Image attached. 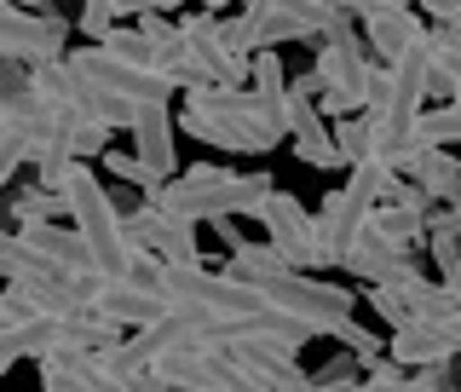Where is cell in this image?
Segmentation results:
<instances>
[{
  "label": "cell",
  "mask_w": 461,
  "mask_h": 392,
  "mask_svg": "<svg viewBox=\"0 0 461 392\" xmlns=\"http://www.w3.org/2000/svg\"><path fill=\"white\" fill-rule=\"evenodd\" d=\"M115 64H133V69H150V41H144V29H110L104 41H98Z\"/></svg>",
  "instance_id": "484cf974"
},
{
  "label": "cell",
  "mask_w": 461,
  "mask_h": 392,
  "mask_svg": "<svg viewBox=\"0 0 461 392\" xmlns=\"http://www.w3.org/2000/svg\"><path fill=\"white\" fill-rule=\"evenodd\" d=\"M69 69H76V76H86L93 87H104V93L127 98V105H139V110H167V105H173V93H179V81H173V76H162V69L115 64L104 47H81V52H69Z\"/></svg>",
  "instance_id": "52a82bcc"
},
{
  "label": "cell",
  "mask_w": 461,
  "mask_h": 392,
  "mask_svg": "<svg viewBox=\"0 0 461 392\" xmlns=\"http://www.w3.org/2000/svg\"><path fill=\"white\" fill-rule=\"evenodd\" d=\"M461 144V110L456 105H438L421 115V127H415V150H450Z\"/></svg>",
  "instance_id": "603a6c76"
},
{
  "label": "cell",
  "mask_w": 461,
  "mask_h": 392,
  "mask_svg": "<svg viewBox=\"0 0 461 392\" xmlns=\"http://www.w3.org/2000/svg\"><path fill=\"white\" fill-rule=\"evenodd\" d=\"M398 392H461L456 381H450V364H438V369H421V375H410Z\"/></svg>",
  "instance_id": "836d02e7"
},
{
  "label": "cell",
  "mask_w": 461,
  "mask_h": 392,
  "mask_svg": "<svg viewBox=\"0 0 461 392\" xmlns=\"http://www.w3.org/2000/svg\"><path fill=\"white\" fill-rule=\"evenodd\" d=\"M294 156L306 168H346L340 150H335V133H329V139H312V144H294Z\"/></svg>",
  "instance_id": "d6a6232c"
},
{
  "label": "cell",
  "mask_w": 461,
  "mask_h": 392,
  "mask_svg": "<svg viewBox=\"0 0 461 392\" xmlns=\"http://www.w3.org/2000/svg\"><path fill=\"white\" fill-rule=\"evenodd\" d=\"M335 150L346 168H369L375 150H381V127H375V115H346L335 127Z\"/></svg>",
  "instance_id": "44dd1931"
},
{
  "label": "cell",
  "mask_w": 461,
  "mask_h": 392,
  "mask_svg": "<svg viewBox=\"0 0 461 392\" xmlns=\"http://www.w3.org/2000/svg\"><path fill=\"white\" fill-rule=\"evenodd\" d=\"M133 156L139 162H150L162 179H179V168H173V115L167 110H144L139 127H133Z\"/></svg>",
  "instance_id": "2e32d148"
},
{
  "label": "cell",
  "mask_w": 461,
  "mask_h": 392,
  "mask_svg": "<svg viewBox=\"0 0 461 392\" xmlns=\"http://www.w3.org/2000/svg\"><path fill=\"white\" fill-rule=\"evenodd\" d=\"M237 18L249 29V52H277V41H312L317 35L312 18H306V0H300V6H271V0H259V6H242Z\"/></svg>",
  "instance_id": "7c38bea8"
},
{
  "label": "cell",
  "mask_w": 461,
  "mask_h": 392,
  "mask_svg": "<svg viewBox=\"0 0 461 392\" xmlns=\"http://www.w3.org/2000/svg\"><path fill=\"white\" fill-rule=\"evenodd\" d=\"M277 196V179L271 173H237V168H220V162H196L185 168L179 179L162 191L156 208H167L173 220L196 225V220H237V214H266V202Z\"/></svg>",
  "instance_id": "6da1fadb"
},
{
  "label": "cell",
  "mask_w": 461,
  "mask_h": 392,
  "mask_svg": "<svg viewBox=\"0 0 461 392\" xmlns=\"http://www.w3.org/2000/svg\"><path fill=\"white\" fill-rule=\"evenodd\" d=\"M259 225L271 231V249H277L294 271L300 266H317V214L300 196L277 191V196L266 202V214H259Z\"/></svg>",
  "instance_id": "30bf717a"
},
{
  "label": "cell",
  "mask_w": 461,
  "mask_h": 392,
  "mask_svg": "<svg viewBox=\"0 0 461 392\" xmlns=\"http://www.w3.org/2000/svg\"><path fill=\"white\" fill-rule=\"evenodd\" d=\"M122 225H127V242H133V254H156L162 266H202L196 225L173 220L167 208H156V202H139V208H127Z\"/></svg>",
  "instance_id": "ba28073f"
},
{
  "label": "cell",
  "mask_w": 461,
  "mask_h": 392,
  "mask_svg": "<svg viewBox=\"0 0 461 392\" xmlns=\"http://www.w3.org/2000/svg\"><path fill=\"white\" fill-rule=\"evenodd\" d=\"M64 208H69V225L81 231L86 254H93L98 278H127V271H133V242H127L122 208H115V196L104 191V179H93L86 162L64 179Z\"/></svg>",
  "instance_id": "7a4b0ae2"
},
{
  "label": "cell",
  "mask_w": 461,
  "mask_h": 392,
  "mask_svg": "<svg viewBox=\"0 0 461 392\" xmlns=\"http://www.w3.org/2000/svg\"><path fill=\"white\" fill-rule=\"evenodd\" d=\"M127 18H133V6H81V29H86V35H93V47H98V41H104L110 35V29H122Z\"/></svg>",
  "instance_id": "f1b7e54d"
},
{
  "label": "cell",
  "mask_w": 461,
  "mask_h": 392,
  "mask_svg": "<svg viewBox=\"0 0 461 392\" xmlns=\"http://www.w3.org/2000/svg\"><path fill=\"white\" fill-rule=\"evenodd\" d=\"M12 214H18V225H47L52 214H69V208H64L58 191H41V185H35V191H23L18 202H12Z\"/></svg>",
  "instance_id": "4316f807"
},
{
  "label": "cell",
  "mask_w": 461,
  "mask_h": 392,
  "mask_svg": "<svg viewBox=\"0 0 461 392\" xmlns=\"http://www.w3.org/2000/svg\"><path fill=\"white\" fill-rule=\"evenodd\" d=\"M52 341H58V324H52V317H29V324L0 329V375L18 369L23 358H47Z\"/></svg>",
  "instance_id": "e0dca14e"
},
{
  "label": "cell",
  "mask_w": 461,
  "mask_h": 392,
  "mask_svg": "<svg viewBox=\"0 0 461 392\" xmlns=\"http://www.w3.org/2000/svg\"><path fill=\"white\" fill-rule=\"evenodd\" d=\"M312 76L323 81V110L329 115H357V110H381V93H386V64H375L369 58V41H357L352 29L335 41H323L317 47V64Z\"/></svg>",
  "instance_id": "3957f363"
},
{
  "label": "cell",
  "mask_w": 461,
  "mask_h": 392,
  "mask_svg": "<svg viewBox=\"0 0 461 392\" xmlns=\"http://www.w3.org/2000/svg\"><path fill=\"white\" fill-rule=\"evenodd\" d=\"M18 237L35 254H47L58 271H69V278H81V283H98V266H93V254H86L76 225H52V220L47 225H18Z\"/></svg>",
  "instance_id": "5bb4252c"
},
{
  "label": "cell",
  "mask_w": 461,
  "mask_h": 392,
  "mask_svg": "<svg viewBox=\"0 0 461 392\" xmlns=\"http://www.w3.org/2000/svg\"><path fill=\"white\" fill-rule=\"evenodd\" d=\"M23 162H35V139L18 133V127H0V196H6V185L18 179Z\"/></svg>",
  "instance_id": "d4e9b609"
},
{
  "label": "cell",
  "mask_w": 461,
  "mask_h": 392,
  "mask_svg": "<svg viewBox=\"0 0 461 392\" xmlns=\"http://www.w3.org/2000/svg\"><path fill=\"white\" fill-rule=\"evenodd\" d=\"M369 306H375V317H386V329H415V317H410V306H403V295L398 288H369Z\"/></svg>",
  "instance_id": "f546056e"
},
{
  "label": "cell",
  "mask_w": 461,
  "mask_h": 392,
  "mask_svg": "<svg viewBox=\"0 0 461 392\" xmlns=\"http://www.w3.org/2000/svg\"><path fill=\"white\" fill-rule=\"evenodd\" d=\"M213 231H220V242H225V249H230V254H242V249H249V242H242V231H237V225H230V220H220V225H213Z\"/></svg>",
  "instance_id": "d590c367"
},
{
  "label": "cell",
  "mask_w": 461,
  "mask_h": 392,
  "mask_svg": "<svg viewBox=\"0 0 461 392\" xmlns=\"http://www.w3.org/2000/svg\"><path fill=\"white\" fill-rule=\"evenodd\" d=\"M427 64H432V93H461V35L456 29H432L427 35Z\"/></svg>",
  "instance_id": "ffe728a7"
},
{
  "label": "cell",
  "mask_w": 461,
  "mask_h": 392,
  "mask_svg": "<svg viewBox=\"0 0 461 392\" xmlns=\"http://www.w3.org/2000/svg\"><path fill=\"white\" fill-rule=\"evenodd\" d=\"M410 173H415V185H421L432 202H450V208L461 202V162L450 150H421L410 162Z\"/></svg>",
  "instance_id": "ac0fdd59"
},
{
  "label": "cell",
  "mask_w": 461,
  "mask_h": 392,
  "mask_svg": "<svg viewBox=\"0 0 461 392\" xmlns=\"http://www.w3.org/2000/svg\"><path fill=\"white\" fill-rule=\"evenodd\" d=\"M29 87H35V69H23L18 58L0 52V105H12V98H23Z\"/></svg>",
  "instance_id": "4dcf8cb0"
},
{
  "label": "cell",
  "mask_w": 461,
  "mask_h": 392,
  "mask_svg": "<svg viewBox=\"0 0 461 392\" xmlns=\"http://www.w3.org/2000/svg\"><path fill=\"white\" fill-rule=\"evenodd\" d=\"M317 98H323V81H317V76L288 81V133H294V144L329 139L323 133V115H317Z\"/></svg>",
  "instance_id": "d6986e66"
},
{
  "label": "cell",
  "mask_w": 461,
  "mask_h": 392,
  "mask_svg": "<svg viewBox=\"0 0 461 392\" xmlns=\"http://www.w3.org/2000/svg\"><path fill=\"white\" fill-rule=\"evenodd\" d=\"M237 283H249L271 312H283V317H294V324H306L312 335H335L346 317H352V306H357V300L346 295L340 283H317V278H306V271H277V278H237Z\"/></svg>",
  "instance_id": "277c9868"
},
{
  "label": "cell",
  "mask_w": 461,
  "mask_h": 392,
  "mask_svg": "<svg viewBox=\"0 0 461 392\" xmlns=\"http://www.w3.org/2000/svg\"><path fill=\"white\" fill-rule=\"evenodd\" d=\"M386 358H393V364L398 369H415V375H421V369H438V364H450V341H444L438 335V329H398V335L393 341H386Z\"/></svg>",
  "instance_id": "9a60e30c"
},
{
  "label": "cell",
  "mask_w": 461,
  "mask_h": 392,
  "mask_svg": "<svg viewBox=\"0 0 461 392\" xmlns=\"http://www.w3.org/2000/svg\"><path fill=\"white\" fill-rule=\"evenodd\" d=\"M438 335L450 341V352H461V306H456V312H450V317L438 324Z\"/></svg>",
  "instance_id": "e575fe53"
},
{
  "label": "cell",
  "mask_w": 461,
  "mask_h": 392,
  "mask_svg": "<svg viewBox=\"0 0 461 392\" xmlns=\"http://www.w3.org/2000/svg\"><path fill=\"white\" fill-rule=\"evenodd\" d=\"M427 249H432V266L450 278V271H461V231L450 225V208H438L427 220Z\"/></svg>",
  "instance_id": "cb8c5ba5"
},
{
  "label": "cell",
  "mask_w": 461,
  "mask_h": 392,
  "mask_svg": "<svg viewBox=\"0 0 461 392\" xmlns=\"http://www.w3.org/2000/svg\"><path fill=\"white\" fill-rule=\"evenodd\" d=\"M179 35H185V81L230 87V93H242V87L254 81V58L225 47L220 12H191V18H179Z\"/></svg>",
  "instance_id": "5b68a950"
},
{
  "label": "cell",
  "mask_w": 461,
  "mask_h": 392,
  "mask_svg": "<svg viewBox=\"0 0 461 392\" xmlns=\"http://www.w3.org/2000/svg\"><path fill=\"white\" fill-rule=\"evenodd\" d=\"M254 93L259 98H283L288 93V69H283V58L277 52H254Z\"/></svg>",
  "instance_id": "83f0119b"
},
{
  "label": "cell",
  "mask_w": 461,
  "mask_h": 392,
  "mask_svg": "<svg viewBox=\"0 0 461 392\" xmlns=\"http://www.w3.org/2000/svg\"><path fill=\"white\" fill-rule=\"evenodd\" d=\"M76 156H81V162H93V156L104 162V156H110V127L81 122V127H76Z\"/></svg>",
  "instance_id": "1f68e13d"
},
{
  "label": "cell",
  "mask_w": 461,
  "mask_h": 392,
  "mask_svg": "<svg viewBox=\"0 0 461 392\" xmlns=\"http://www.w3.org/2000/svg\"><path fill=\"white\" fill-rule=\"evenodd\" d=\"M86 312L104 317V324H115V329H127V335H139V329L162 324L173 306H167L162 295H150V288L127 283V278H98L93 295H86Z\"/></svg>",
  "instance_id": "9c48e42d"
},
{
  "label": "cell",
  "mask_w": 461,
  "mask_h": 392,
  "mask_svg": "<svg viewBox=\"0 0 461 392\" xmlns=\"http://www.w3.org/2000/svg\"><path fill=\"white\" fill-rule=\"evenodd\" d=\"M104 168L115 173V179H127V185H133V191H139L144 202H162V191L173 185V179H162V173H156L150 162H139L133 150H110V156H104Z\"/></svg>",
  "instance_id": "7402d4cb"
},
{
  "label": "cell",
  "mask_w": 461,
  "mask_h": 392,
  "mask_svg": "<svg viewBox=\"0 0 461 392\" xmlns=\"http://www.w3.org/2000/svg\"><path fill=\"white\" fill-rule=\"evenodd\" d=\"M450 105H456V110H461V93H456V98H450Z\"/></svg>",
  "instance_id": "8d00e7d4"
},
{
  "label": "cell",
  "mask_w": 461,
  "mask_h": 392,
  "mask_svg": "<svg viewBox=\"0 0 461 392\" xmlns=\"http://www.w3.org/2000/svg\"><path fill=\"white\" fill-rule=\"evenodd\" d=\"M69 18L58 6H0V52L18 58L23 69L64 64Z\"/></svg>",
  "instance_id": "8992f818"
},
{
  "label": "cell",
  "mask_w": 461,
  "mask_h": 392,
  "mask_svg": "<svg viewBox=\"0 0 461 392\" xmlns=\"http://www.w3.org/2000/svg\"><path fill=\"white\" fill-rule=\"evenodd\" d=\"M352 18L369 29V47H375V64H386L393 69L403 52H415L427 41V18L421 12H410V6H352Z\"/></svg>",
  "instance_id": "8fae6325"
},
{
  "label": "cell",
  "mask_w": 461,
  "mask_h": 392,
  "mask_svg": "<svg viewBox=\"0 0 461 392\" xmlns=\"http://www.w3.org/2000/svg\"><path fill=\"white\" fill-rule=\"evenodd\" d=\"M340 271H357L369 288H398V283H410V278H421V271L410 266V254L398 249V242H386L381 231H364V242H357L352 254H346V266Z\"/></svg>",
  "instance_id": "4fadbf2b"
}]
</instances>
